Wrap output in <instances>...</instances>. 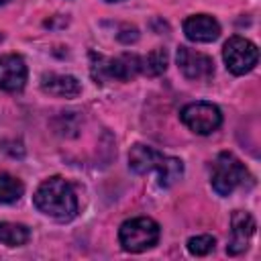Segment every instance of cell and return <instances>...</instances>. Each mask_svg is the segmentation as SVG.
<instances>
[{
	"label": "cell",
	"instance_id": "30bf717a",
	"mask_svg": "<svg viewBox=\"0 0 261 261\" xmlns=\"http://www.w3.org/2000/svg\"><path fill=\"white\" fill-rule=\"evenodd\" d=\"M230 224H232V234H234V239H232V243L226 247V251H228L230 255H237V253H241V251L247 249V241H249V237L255 232V220H253V216H251L249 212H241V210H239V212L232 214Z\"/></svg>",
	"mask_w": 261,
	"mask_h": 261
},
{
	"label": "cell",
	"instance_id": "5b68a950",
	"mask_svg": "<svg viewBox=\"0 0 261 261\" xmlns=\"http://www.w3.org/2000/svg\"><path fill=\"white\" fill-rule=\"evenodd\" d=\"M222 57H224L226 67H228L234 75H243V73L251 71V69L257 65L259 51H257L255 43H251L249 39L230 37V39L224 43Z\"/></svg>",
	"mask_w": 261,
	"mask_h": 261
},
{
	"label": "cell",
	"instance_id": "6da1fadb",
	"mask_svg": "<svg viewBox=\"0 0 261 261\" xmlns=\"http://www.w3.org/2000/svg\"><path fill=\"white\" fill-rule=\"evenodd\" d=\"M33 200L43 214L55 220H69L77 212V198L73 194V188L59 175L45 179L37 188Z\"/></svg>",
	"mask_w": 261,
	"mask_h": 261
},
{
	"label": "cell",
	"instance_id": "8992f818",
	"mask_svg": "<svg viewBox=\"0 0 261 261\" xmlns=\"http://www.w3.org/2000/svg\"><path fill=\"white\" fill-rule=\"evenodd\" d=\"M179 118L196 135H210L222 122V114H220L218 106H214L210 102H194V104H188L181 110Z\"/></svg>",
	"mask_w": 261,
	"mask_h": 261
},
{
	"label": "cell",
	"instance_id": "3957f363",
	"mask_svg": "<svg viewBox=\"0 0 261 261\" xmlns=\"http://www.w3.org/2000/svg\"><path fill=\"white\" fill-rule=\"evenodd\" d=\"M249 179L247 167L232 155V153H220L212 163V188L220 196L232 194L239 186H243Z\"/></svg>",
	"mask_w": 261,
	"mask_h": 261
},
{
	"label": "cell",
	"instance_id": "5bb4252c",
	"mask_svg": "<svg viewBox=\"0 0 261 261\" xmlns=\"http://www.w3.org/2000/svg\"><path fill=\"white\" fill-rule=\"evenodd\" d=\"M29 228L16 222H0V243L8 247H18L29 241Z\"/></svg>",
	"mask_w": 261,
	"mask_h": 261
},
{
	"label": "cell",
	"instance_id": "ac0fdd59",
	"mask_svg": "<svg viewBox=\"0 0 261 261\" xmlns=\"http://www.w3.org/2000/svg\"><path fill=\"white\" fill-rule=\"evenodd\" d=\"M108 2H116V0H108Z\"/></svg>",
	"mask_w": 261,
	"mask_h": 261
},
{
	"label": "cell",
	"instance_id": "7a4b0ae2",
	"mask_svg": "<svg viewBox=\"0 0 261 261\" xmlns=\"http://www.w3.org/2000/svg\"><path fill=\"white\" fill-rule=\"evenodd\" d=\"M94 65H92V73L96 80H133L137 73L143 71V57L135 55V53H122L118 57H102L92 53Z\"/></svg>",
	"mask_w": 261,
	"mask_h": 261
},
{
	"label": "cell",
	"instance_id": "52a82bcc",
	"mask_svg": "<svg viewBox=\"0 0 261 261\" xmlns=\"http://www.w3.org/2000/svg\"><path fill=\"white\" fill-rule=\"evenodd\" d=\"M175 59H177V65L184 71V75L190 80H206L214 73L212 59L200 51L190 49V47H179Z\"/></svg>",
	"mask_w": 261,
	"mask_h": 261
},
{
	"label": "cell",
	"instance_id": "277c9868",
	"mask_svg": "<svg viewBox=\"0 0 261 261\" xmlns=\"http://www.w3.org/2000/svg\"><path fill=\"white\" fill-rule=\"evenodd\" d=\"M118 239H120V245L124 251H130V253L147 251L159 239V224L147 216L130 218V220L122 222V226L118 230Z\"/></svg>",
	"mask_w": 261,
	"mask_h": 261
},
{
	"label": "cell",
	"instance_id": "d6986e66",
	"mask_svg": "<svg viewBox=\"0 0 261 261\" xmlns=\"http://www.w3.org/2000/svg\"><path fill=\"white\" fill-rule=\"evenodd\" d=\"M2 2H6V0H0V4H2Z\"/></svg>",
	"mask_w": 261,
	"mask_h": 261
},
{
	"label": "cell",
	"instance_id": "4fadbf2b",
	"mask_svg": "<svg viewBox=\"0 0 261 261\" xmlns=\"http://www.w3.org/2000/svg\"><path fill=\"white\" fill-rule=\"evenodd\" d=\"M155 171L159 173V186L169 188V186H173V184L181 177V173H184V165H181V161H179V159L163 155Z\"/></svg>",
	"mask_w": 261,
	"mask_h": 261
},
{
	"label": "cell",
	"instance_id": "9c48e42d",
	"mask_svg": "<svg viewBox=\"0 0 261 261\" xmlns=\"http://www.w3.org/2000/svg\"><path fill=\"white\" fill-rule=\"evenodd\" d=\"M184 33L190 41L210 43V41L218 39L220 24L216 22V18H212L208 14H196V16H190L184 20Z\"/></svg>",
	"mask_w": 261,
	"mask_h": 261
},
{
	"label": "cell",
	"instance_id": "e0dca14e",
	"mask_svg": "<svg viewBox=\"0 0 261 261\" xmlns=\"http://www.w3.org/2000/svg\"><path fill=\"white\" fill-rule=\"evenodd\" d=\"M214 237L210 234H198V237H192L188 241V251L196 257H202V255H208L212 249H214Z\"/></svg>",
	"mask_w": 261,
	"mask_h": 261
},
{
	"label": "cell",
	"instance_id": "ba28073f",
	"mask_svg": "<svg viewBox=\"0 0 261 261\" xmlns=\"http://www.w3.org/2000/svg\"><path fill=\"white\" fill-rule=\"evenodd\" d=\"M27 82V65L20 55L8 53L0 57V88L4 92H18Z\"/></svg>",
	"mask_w": 261,
	"mask_h": 261
},
{
	"label": "cell",
	"instance_id": "8fae6325",
	"mask_svg": "<svg viewBox=\"0 0 261 261\" xmlns=\"http://www.w3.org/2000/svg\"><path fill=\"white\" fill-rule=\"evenodd\" d=\"M41 88L59 98H73L80 94L82 86L73 75H63V73H45L41 77Z\"/></svg>",
	"mask_w": 261,
	"mask_h": 261
},
{
	"label": "cell",
	"instance_id": "2e32d148",
	"mask_svg": "<svg viewBox=\"0 0 261 261\" xmlns=\"http://www.w3.org/2000/svg\"><path fill=\"white\" fill-rule=\"evenodd\" d=\"M167 67V51L165 49H155L147 57H143V71L147 75H159Z\"/></svg>",
	"mask_w": 261,
	"mask_h": 261
},
{
	"label": "cell",
	"instance_id": "7c38bea8",
	"mask_svg": "<svg viewBox=\"0 0 261 261\" xmlns=\"http://www.w3.org/2000/svg\"><path fill=\"white\" fill-rule=\"evenodd\" d=\"M161 153L147 147V145H135L128 153V165L130 169H135L137 173H149L155 171L159 161H161Z\"/></svg>",
	"mask_w": 261,
	"mask_h": 261
},
{
	"label": "cell",
	"instance_id": "9a60e30c",
	"mask_svg": "<svg viewBox=\"0 0 261 261\" xmlns=\"http://www.w3.org/2000/svg\"><path fill=\"white\" fill-rule=\"evenodd\" d=\"M24 192V186L20 179H16L10 173H0V204L16 202Z\"/></svg>",
	"mask_w": 261,
	"mask_h": 261
}]
</instances>
